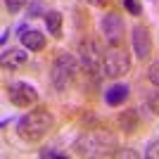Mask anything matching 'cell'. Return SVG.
<instances>
[{"instance_id": "cell-4", "label": "cell", "mask_w": 159, "mask_h": 159, "mask_svg": "<svg viewBox=\"0 0 159 159\" xmlns=\"http://www.w3.org/2000/svg\"><path fill=\"white\" fill-rule=\"evenodd\" d=\"M131 71V55L121 45H109L105 50V64H102V76L107 79H119Z\"/></svg>"}, {"instance_id": "cell-8", "label": "cell", "mask_w": 159, "mask_h": 159, "mask_svg": "<svg viewBox=\"0 0 159 159\" xmlns=\"http://www.w3.org/2000/svg\"><path fill=\"white\" fill-rule=\"evenodd\" d=\"M131 45H133V55L138 57L140 62L143 60H150L152 55V36H150V29L145 24H135L131 31Z\"/></svg>"}, {"instance_id": "cell-12", "label": "cell", "mask_w": 159, "mask_h": 159, "mask_svg": "<svg viewBox=\"0 0 159 159\" xmlns=\"http://www.w3.org/2000/svg\"><path fill=\"white\" fill-rule=\"evenodd\" d=\"M43 21H45L48 33H50V36H55V38H62V24H64V17H62V12H57V10H48V14L43 17Z\"/></svg>"}, {"instance_id": "cell-1", "label": "cell", "mask_w": 159, "mask_h": 159, "mask_svg": "<svg viewBox=\"0 0 159 159\" xmlns=\"http://www.w3.org/2000/svg\"><path fill=\"white\" fill-rule=\"evenodd\" d=\"M71 150L76 157H114L116 135L107 128H93V131L81 133L74 140Z\"/></svg>"}, {"instance_id": "cell-17", "label": "cell", "mask_w": 159, "mask_h": 159, "mask_svg": "<svg viewBox=\"0 0 159 159\" xmlns=\"http://www.w3.org/2000/svg\"><path fill=\"white\" fill-rule=\"evenodd\" d=\"M147 81H150L152 86H159V60L147 66Z\"/></svg>"}, {"instance_id": "cell-22", "label": "cell", "mask_w": 159, "mask_h": 159, "mask_svg": "<svg viewBox=\"0 0 159 159\" xmlns=\"http://www.w3.org/2000/svg\"><path fill=\"white\" fill-rule=\"evenodd\" d=\"M88 2H90V5H95V7H105L109 0H88Z\"/></svg>"}, {"instance_id": "cell-2", "label": "cell", "mask_w": 159, "mask_h": 159, "mask_svg": "<svg viewBox=\"0 0 159 159\" xmlns=\"http://www.w3.org/2000/svg\"><path fill=\"white\" fill-rule=\"evenodd\" d=\"M55 128V116L43 107L29 109L17 119V135L26 143H40L48 133Z\"/></svg>"}, {"instance_id": "cell-14", "label": "cell", "mask_w": 159, "mask_h": 159, "mask_svg": "<svg viewBox=\"0 0 159 159\" xmlns=\"http://www.w3.org/2000/svg\"><path fill=\"white\" fill-rule=\"evenodd\" d=\"M48 14V7L43 0H31L26 5V17L29 19H38V17H45Z\"/></svg>"}, {"instance_id": "cell-5", "label": "cell", "mask_w": 159, "mask_h": 159, "mask_svg": "<svg viewBox=\"0 0 159 159\" xmlns=\"http://www.w3.org/2000/svg\"><path fill=\"white\" fill-rule=\"evenodd\" d=\"M5 90H7L10 105L19 107V109H31L38 102V90L31 83H26V81H10Z\"/></svg>"}, {"instance_id": "cell-10", "label": "cell", "mask_w": 159, "mask_h": 159, "mask_svg": "<svg viewBox=\"0 0 159 159\" xmlns=\"http://www.w3.org/2000/svg\"><path fill=\"white\" fill-rule=\"evenodd\" d=\"M128 98H131V86H128V83H124V81L114 83V86H109V88L105 90V102H107L109 107H121Z\"/></svg>"}, {"instance_id": "cell-13", "label": "cell", "mask_w": 159, "mask_h": 159, "mask_svg": "<svg viewBox=\"0 0 159 159\" xmlns=\"http://www.w3.org/2000/svg\"><path fill=\"white\" fill-rule=\"evenodd\" d=\"M119 124H121V128H124V133H135V131H138V126H140L138 112H135V109L124 112V114L119 116Z\"/></svg>"}, {"instance_id": "cell-21", "label": "cell", "mask_w": 159, "mask_h": 159, "mask_svg": "<svg viewBox=\"0 0 159 159\" xmlns=\"http://www.w3.org/2000/svg\"><path fill=\"white\" fill-rule=\"evenodd\" d=\"M38 157H57V159H64L66 154L64 152H57L55 147H45V150H40V152H38Z\"/></svg>"}, {"instance_id": "cell-15", "label": "cell", "mask_w": 159, "mask_h": 159, "mask_svg": "<svg viewBox=\"0 0 159 159\" xmlns=\"http://www.w3.org/2000/svg\"><path fill=\"white\" fill-rule=\"evenodd\" d=\"M145 105H147V109H150L152 114L159 116V86H154L152 90L145 93Z\"/></svg>"}, {"instance_id": "cell-18", "label": "cell", "mask_w": 159, "mask_h": 159, "mask_svg": "<svg viewBox=\"0 0 159 159\" xmlns=\"http://www.w3.org/2000/svg\"><path fill=\"white\" fill-rule=\"evenodd\" d=\"M143 154H145L147 159H159V138L152 140V143H147V147H145Z\"/></svg>"}, {"instance_id": "cell-9", "label": "cell", "mask_w": 159, "mask_h": 159, "mask_svg": "<svg viewBox=\"0 0 159 159\" xmlns=\"http://www.w3.org/2000/svg\"><path fill=\"white\" fill-rule=\"evenodd\" d=\"M17 33H19V40H21V45L26 48V50H31V52L45 50L48 38L40 31H36V29H26V24H19V26H17Z\"/></svg>"}, {"instance_id": "cell-3", "label": "cell", "mask_w": 159, "mask_h": 159, "mask_svg": "<svg viewBox=\"0 0 159 159\" xmlns=\"http://www.w3.org/2000/svg\"><path fill=\"white\" fill-rule=\"evenodd\" d=\"M76 71H79V62L71 52L62 50L57 57L52 60V66H50V81L57 90H66V88L74 83L76 79Z\"/></svg>"}, {"instance_id": "cell-7", "label": "cell", "mask_w": 159, "mask_h": 159, "mask_svg": "<svg viewBox=\"0 0 159 159\" xmlns=\"http://www.w3.org/2000/svg\"><path fill=\"white\" fill-rule=\"evenodd\" d=\"M126 33V21L116 12H105L100 17V36L107 45H119Z\"/></svg>"}, {"instance_id": "cell-20", "label": "cell", "mask_w": 159, "mask_h": 159, "mask_svg": "<svg viewBox=\"0 0 159 159\" xmlns=\"http://www.w3.org/2000/svg\"><path fill=\"white\" fill-rule=\"evenodd\" d=\"M114 157H119V159H124V157H128V159H138L140 157V152H135V150H131V147H116V152H114Z\"/></svg>"}, {"instance_id": "cell-16", "label": "cell", "mask_w": 159, "mask_h": 159, "mask_svg": "<svg viewBox=\"0 0 159 159\" xmlns=\"http://www.w3.org/2000/svg\"><path fill=\"white\" fill-rule=\"evenodd\" d=\"M29 2H31V0H5V7H7L10 14H17V12H21Z\"/></svg>"}, {"instance_id": "cell-6", "label": "cell", "mask_w": 159, "mask_h": 159, "mask_svg": "<svg viewBox=\"0 0 159 159\" xmlns=\"http://www.w3.org/2000/svg\"><path fill=\"white\" fill-rule=\"evenodd\" d=\"M81 64L90 74L102 76V64H105V48L98 38H88L81 43Z\"/></svg>"}, {"instance_id": "cell-23", "label": "cell", "mask_w": 159, "mask_h": 159, "mask_svg": "<svg viewBox=\"0 0 159 159\" xmlns=\"http://www.w3.org/2000/svg\"><path fill=\"white\" fill-rule=\"evenodd\" d=\"M7 36H10V29H5V31H2V36H0V43H2V45L7 43Z\"/></svg>"}, {"instance_id": "cell-11", "label": "cell", "mask_w": 159, "mask_h": 159, "mask_svg": "<svg viewBox=\"0 0 159 159\" xmlns=\"http://www.w3.org/2000/svg\"><path fill=\"white\" fill-rule=\"evenodd\" d=\"M26 62H29V52L21 50V48H10V50L2 52V66L10 69V71H19Z\"/></svg>"}, {"instance_id": "cell-19", "label": "cell", "mask_w": 159, "mask_h": 159, "mask_svg": "<svg viewBox=\"0 0 159 159\" xmlns=\"http://www.w3.org/2000/svg\"><path fill=\"white\" fill-rule=\"evenodd\" d=\"M121 5L126 7V10H128L131 14H135V17H138V14L143 12V5H140L138 0H121Z\"/></svg>"}]
</instances>
